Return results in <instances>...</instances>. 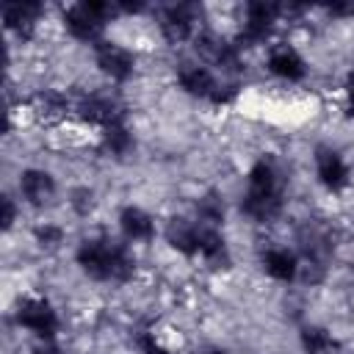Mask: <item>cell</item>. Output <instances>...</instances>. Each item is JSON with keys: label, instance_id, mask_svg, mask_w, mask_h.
I'll return each instance as SVG.
<instances>
[{"label": "cell", "instance_id": "obj_1", "mask_svg": "<svg viewBox=\"0 0 354 354\" xmlns=\"http://www.w3.org/2000/svg\"><path fill=\"white\" fill-rule=\"evenodd\" d=\"M282 194H285V183H282V174H279L277 163L268 160V158H260L249 169L241 210L254 221H271L282 210V202H285Z\"/></svg>", "mask_w": 354, "mask_h": 354}, {"label": "cell", "instance_id": "obj_2", "mask_svg": "<svg viewBox=\"0 0 354 354\" xmlns=\"http://www.w3.org/2000/svg\"><path fill=\"white\" fill-rule=\"evenodd\" d=\"M75 260H77L80 271L97 282H124L136 271V263L127 254V249L122 243H113L105 238L83 241L75 252Z\"/></svg>", "mask_w": 354, "mask_h": 354}, {"label": "cell", "instance_id": "obj_3", "mask_svg": "<svg viewBox=\"0 0 354 354\" xmlns=\"http://www.w3.org/2000/svg\"><path fill=\"white\" fill-rule=\"evenodd\" d=\"M119 8L111 3H100V0H86V3H75L64 11V25L66 30L80 39V41H97L100 44V33L105 28V22L116 14Z\"/></svg>", "mask_w": 354, "mask_h": 354}, {"label": "cell", "instance_id": "obj_4", "mask_svg": "<svg viewBox=\"0 0 354 354\" xmlns=\"http://www.w3.org/2000/svg\"><path fill=\"white\" fill-rule=\"evenodd\" d=\"M17 324L25 326L28 332H33L36 337H41L44 343L53 340L55 332H58V315H55L53 304L47 299H39V296H28V299L19 301Z\"/></svg>", "mask_w": 354, "mask_h": 354}, {"label": "cell", "instance_id": "obj_5", "mask_svg": "<svg viewBox=\"0 0 354 354\" xmlns=\"http://www.w3.org/2000/svg\"><path fill=\"white\" fill-rule=\"evenodd\" d=\"M315 174L321 180V185L332 194H337L348 185V163L332 147H318L315 149Z\"/></svg>", "mask_w": 354, "mask_h": 354}, {"label": "cell", "instance_id": "obj_6", "mask_svg": "<svg viewBox=\"0 0 354 354\" xmlns=\"http://www.w3.org/2000/svg\"><path fill=\"white\" fill-rule=\"evenodd\" d=\"M277 14H279V8L271 6V3H263V0L246 3V22H243V30H241V41H246V44L266 41L274 22H277Z\"/></svg>", "mask_w": 354, "mask_h": 354}, {"label": "cell", "instance_id": "obj_7", "mask_svg": "<svg viewBox=\"0 0 354 354\" xmlns=\"http://www.w3.org/2000/svg\"><path fill=\"white\" fill-rule=\"evenodd\" d=\"M158 25H160V33L171 41V44H180L185 39L194 36V6L188 3H171V6H163L160 14H158Z\"/></svg>", "mask_w": 354, "mask_h": 354}, {"label": "cell", "instance_id": "obj_8", "mask_svg": "<svg viewBox=\"0 0 354 354\" xmlns=\"http://www.w3.org/2000/svg\"><path fill=\"white\" fill-rule=\"evenodd\" d=\"M94 55H97V66L102 75H108L111 80H127L133 75V53L111 44V41H100L94 44Z\"/></svg>", "mask_w": 354, "mask_h": 354}, {"label": "cell", "instance_id": "obj_9", "mask_svg": "<svg viewBox=\"0 0 354 354\" xmlns=\"http://www.w3.org/2000/svg\"><path fill=\"white\" fill-rule=\"evenodd\" d=\"M19 194L28 205L44 207L55 196V177L44 169H25L19 174Z\"/></svg>", "mask_w": 354, "mask_h": 354}, {"label": "cell", "instance_id": "obj_10", "mask_svg": "<svg viewBox=\"0 0 354 354\" xmlns=\"http://www.w3.org/2000/svg\"><path fill=\"white\" fill-rule=\"evenodd\" d=\"M177 83L185 94L191 97H202V100H213V94L218 91V83L216 77L210 75L207 66L202 64H180L177 69Z\"/></svg>", "mask_w": 354, "mask_h": 354}, {"label": "cell", "instance_id": "obj_11", "mask_svg": "<svg viewBox=\"0 0 354 354\" xmlns=\"http://www.w3.org/2000/svg\"><path fill=\"white\" fill-rule=\"evenodd\" d=\"M268 69H271L277 77H282V80H301L304 72H307L304 58H301L293 47H288V44H277V47L268 53Z\"/></svg>", "mask_w": 354, "mask_h": 354}, {"label": "cell", "instance_id": "obj_12", "mask_svg": "<svg viewBox=\"0 0 354 354\" xmlns=\"http://www.w3.org/2000/svg\"><path fill=\"white\" fill-rule=\"evenodd\" d=\"M199 254L210 268H227L230 266V252L221 238V232L210 224L199 221Z\"/></svg>", "mask_w": 354, "mask_h": 354}, {"label": "cell", "instance_id": "obj_13", "mask_svg": "<svg viewBox=\"0 0 354 354\" xmlns=\"http://www.w3.org/2000/svg\"><path fill=\"white\" fill-rule=\"evenodd\" d=\"M119 227H122V235L127 241H152V235H155L152 216L141 207H133V205H127L119 213Z\"/></svg>", "mask_w": 354, "mask_h": 354}, {"label": "cell", "instance_id": "obj_14", "mask_svg": "<svg viewBox=\"0 0 354 354\" xmlns=\"http://www.w3.org/2000/svg\"><path fill=\"white\" fill-rule=\"evenodd\" d=\"M263 268H266L268 277H274V279H279V282H293L301 266H299V257H296L290 249L277 246V249H268V252L263 254Z\"/></svg>", "mask_w": 354, "mask_h": 354}, {"label": "cell", "instance_id": "obj_15", "mask_svg": "<svg viewBox=\"0 0 354 354\" xmlns=\"http://www.w3.org/2000/svg\"><path fill=\"white\" fill-rule=\"evenodd\" d=\"M166 241L183 254H199V224L185 218H171L166 227Z\"/></svg>", "mask_w": 354, "mask_h": 354}, {"label": "cell", "instance_id": "obj_16", "mask_svg": "<svg viewBox=\"0 0 354 354\" xmlns=\"http://www.w3.org/2000/svg\"><path fill=\"white\" fill-rule=\"evenodd\" d=\"M39 14H41L39 3H8L3 8V22H6L8 30H14L19 36H30Z\"/></svg>", "mask_w": 354, "mask_h": 354}, {"label": "cell", "instance_id": "obj_17", "mask_svg": "<svg viewBox=\"0 0 354 354\" xmlns=\"http://www.w3.org/2000/svg\"><path fill=\"white\" fill-rule=\"evenodd\" d=\"M80 116L88 119V122H97V124H102V127H108V124H113V122L122 119L116 102L108 100V97H100V94H91V97H86V100L80 102Z\"/></svg>", "mask_w": 354, "mask_h": 354}, {"label": "cell", "instance_id": "obj_18", "mask_svg": "<svg viewBox=\"0 0 354 354\" xmlns=\"http://www.w3.org/2000/svg\"><path fill=\"white\" fill-rule=\"evenodd\" d=\"M299 340L304 354H340L337 337H332V332H326L324 326H304L299 332Z\"/></svg>", "mask_w": 354, "mask_h": 354}, {"label": "cell", "instance_id": "obj_19", "mask_svg": "<svg viewBox=\"0 0 354 354\" xmlns=\"http://www.w3.org/2000/svg\"><path fill=\"white\" fill-rule=\"evenodd\" d=\"M105 133H102V141H105V147L113 152V155H124V152H130V147H133V136H130V130L124 127V122L119 119V122H113V124H108V127H102Z\"/></svg>", "mask_w": 354, "mask_h": 354}, {"label": "cell", "instance_id": "obj_20", "mask_svg": "<svg viewBox=\"0 0 354 354\" xmlns=\"http://www.w3.org/2000/svg\"><path fill=\"white\" fill-rule=\"evenodd\" d=\"M196 210H199L202 224H210V227H216V224L224 218V205H221V199H218L216 194H207L205 199H199Z\"/></svg>", "mask_w": 354, "mask_h": 354}, {"label": "cell", "instance_id": "obj_21", "mask_svg": "<svg viewBox=\"0 0 354 354\" xmlns=\"http://www.w3.org/2000/svg\"><path fill=\"white\" fill-rule=\"evenodd\" d=\"M36 241H39V246H47V249H53V246H58L61 241H64V230L61 227H55V224H44V227H36Z\"/></svg>", "mask_w": 354, "mask_h": 354}, {"label": "cell", "instance_id": "obj_22", "mask_svg": "<svg viewBox=\"0 0 354 354\" xmlns=\"http://www.w3.org/2000/svg\"><path fill=\"white\" fill-rule=\"evenodd\" d=\"M14 218H17V207H14V199L11 196H3V230H11L14 227Z\"/></svg>", "mask_w": 354, "mask_h": 354}, {"label": "cell", "instance_id": "obj_23", "mask_svg": "<svg viewBox=\"0 0 354 354\" xmlns=\"http://www.w3.org/2000/svg\"><path fill=\"white\" fill-rule=\"evenodd\" d=\"M141 354H171V351H166V348L155 340V335H144V337H141Z\"/></svg>", "mask_w": 354, "mask_h": 354}, {"label": "cell", "instance_id": "obj_24", "mask_svg": "<svg viewBox=\"0 0 354 354\" xmlns=\"http://www.w3.org/2000/svg\"><path fill=\"white\" fill-rule=\"evenodd\" d=\"M329 14H335V17H354V3H337V6H329Z\"/></svg>", "mask_w": 354, "mask_h": 354}, {"label": "cell", "instance_id": "obj_25", "mask_svg": "<svg viewBox=\"0 0 354 354\" xmlns=\"http://www.w3.org/2000/svg\"><path fill=\"white\" fill-rule=\"evenodd\" d=\"M346 97H348V116H354V69H351L348 83H346Z\"/></svg>", "mask_w": 354, "mask_h": 354}, {"label": "cell", "instance_id": "obj_26", "mask_svg": "<svg viewBox=\"0 0 354 354\" xmlns=\"http://www.w3.org/2000/svg\"><path fill=\"white\" fill-rule=\"evenodd\" d=\"M33 354H61V348H58V346H53V343L47 340L44 346H39V348H33Z\"/></svg>", "mask_w": 354, "mask_h": 354}, {"label": "cell", "instance_id": "obj_27", "mask_svg": "<svg viewBox=\"0 0 354 354\" xmlns=\"http://www.w3.org/2000/svg\"><path fill=\"white\" fill-rule=\"evenodd\" d=\"M205 354H227V351H221V348H207Z\"/></svg>", "mask_w": 354, "mask_h": 354}]
</instances>
